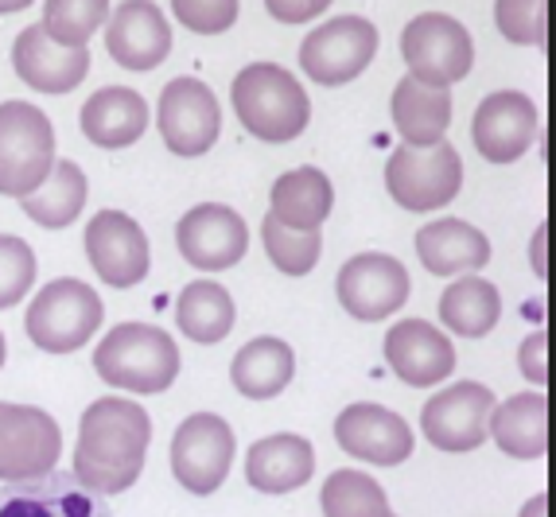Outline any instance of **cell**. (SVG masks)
Returning <instances> with one entry per match:
<instances>
[{
    "mask_svg": "<svg viewBox=\"0 0 556 517\" xmlns=\"http://www.w3.org/2000/svg\"><path fill=\"white\" fill-rule=\"evenodd\" d=\"M152 420L149 413L129 398H102L93 401L78 420V443H75V479L90 494L110 499L125 494L144 471L149 455Z\"/></svg>",
    "mask_w": 556,
    "mask_h": 517,
    "instance_id": "1",
    "label": "cell"
},
{
    "mask_svg": "<svg viewBox=\"0 0 556 517\" xmlns=\"http://www.w3.org/2000/svg\"><path fill=\"white\" fill-rule=\"evenodd\" d=\"M230 102L245 133L261 144H288L307 129L312 98L300 78L280 63H250L233 78Z\"/></svg>",
    "mask_w": 556,
    "mask_h": 517,
    "instance_id": "2",
    "label": "cell"
},
{
    "mask_svg": "<svg viewBox=\"0 0 556 517\" xmlns=\"http://www.w3.org/2000/svg\"><path fill=\"white\" fill-rule=\"evenodd\" d=\"M93 369L125 393H164L179 374V346L152 324H121L98 342Z\"/></svg>",
    "mask_w": 556,
    "mask_h": 517,
    "instance_id": "3",
    "label": "cell"
},
{
    "mask_svg": "<svg viewBox=\"0 0 556 517\" xmlns=\"http://www.w3.org/2000/svg\"><path fill=\"white\" fill-rule=\"evenodd\" d=\"M105 304L102 295L93 292L86 280L59 277L51 285L39 288V295L28 307V339L47 354H71L93 339V331L102 327Z\"/></svg>",
    "mask_w": 556,
    "mask_h": 517,
    "instance_id": "4",
    "label": "cell"
},
{
    "mask_svg": "<svg viewBox=\"0 0 556 517\" xmlns=\"http://www.w3.org/2000/svg\"><path fill=\"white\" fill-rule=\"evenodd\" d=\"M55 167V129L31 102L0 105V194L28 199Z\"/></svg>",
    "mask_w": 556,
    "mask_h": 517,
    "instance_id": "5",
    "label": "cell"
},
{
    "mask_svg": "<svg viewBox=\"0 0 556 517\" xmlns=\"http://www.w3.org/2000/svg\"><path fill=\"white\" fill-rule=\"evenodd\" d=\"M401 55H405L408 78H417L425 86H440V90H452L455 83H464L467 74H471L475 39L447 12H420L401 31Z\"/></svg>",
    "mask_w": 556,
    "mask_h": 517,
    "instance_id": "6",
    "label": "cell"
},
{
    "mask_svg": "<svg viewBox=\"0 0 556 517\" xmlns=\"http://www.w3.org/2000/svg\"><path fill=\"white\" fill-rule=\"evenodd\" d=\"M464 187V160L447 140L432 148H393L386 160V191L405 211H440Z\"/></svg>",
    "mask_w": 556,
    "mask_h": 517,
    "instance_id": "7",
    "label": "cell"
},
{
    "mask_svg": "<svg viewBox=\"0 0 556 517\" xmlns=\"http://www.w3.org/2000/svg\"><path fill=\"white\" fill-rule=\"evenodd\" d=\"M378 28L366 16H334L324 20L300 47V66L319 86L354 83L378 55Z\"/></svg>",
    "mask_w": 556,
    "mask_h": 517,
    "instance_id": "8",
    "label": "cell"
},
{
    "mask_svg": "<svg viewBox=\"0 0 556 517\" xmlns=\"http://www.w3.org/2000/svg\"><path fill=\"white\" fill-rule=\"evenodd\" d=\"M63 432L55 416L36 405L0 401V482H24L55 471Z\"/></svg>",
    "mask_w": 556,
    "mask_h": 517,
    "instance_id": "9",
    "label": "cell"
},
{
    "mask_svg": "<svg viewBox=\"0 0 556 517\" xmlns=\"http://www.w3.org/2000/svg\"><path fill=\"white\" fill-rule=\"evenodd\" d=\"M156 125L164 144L176 156H203L218 144L223 133V105L214 98V90L199 78H172L160 90V110Z\"/></svg>",
    "mask_w": 556,
    "mask_h": 517,
    "instance_id": "10",
    "label": "cell"
},
{
    "mask_svg": "<svg viewBox=\"0 0 556 517\" xmlns=\"http://www.w3.org/2000/svg\"><path fill=\"white\" fill-rule=\"evenodd\" d=\"M233 447H238V440H233V428L223 416H187L176 440H172V475L191 494H214L230 475Z\"/></svg>",
    "mask_w": 556,
    "mask_h": 517,
    "instance_id": "11",
    "label": "cell"
},
{
    "mask_svg": "<svg viewBox=\"0 0 556 517\" xmlns=\"http://www.w3.org/2000/svg\"><path fill=\"white\" fill-rule=\"evenodd\" d=\"M334 292H339V304L354 319L378 324V319L393 315L397 307H405L413 280H408V268L397 257H390V253H358V257H351L339 268Z\"/></svg>",
    "mask_w": 556,
    "mask_h": 517,
    "instance_id": "12",
    "label": "cell"
},
{
    "mask_svg": "<svg viewBox=\"0 0 556 517\" xmlns=\"http://www.w3.org/2000/svg\"><path fill=\"white\" fill-rule=\"evenodd\" d=\"M494 393L479 381H459L447 386L444 393L428 398L425 413H420V428H425L428 443L440 452L464 455L475 452L486 440V425L494 413Z\"/></svg>",
    "mask_w": 556,
    "mask_h": 517,
    "instance_id": "13",
    "label": "cell"
},
{
    "mask_svg": "<svg viewBox=\"0 0 556 517\" xmlns=\"http://www.w3.org/2000/svg\"><path fill=\"white\" fill-rule=\"evenodd\" d=\"M541 129V113L533 98L521 90H494L479 102L471 117V140L482 160L514 164L533 148Z\"/></svg>",
    "mask_w": 556,
    "mask_h": 517,
    "instance_id": "14",
    "label": "cell"
},
{
    "mask_svg": "<svg viewBox=\"0 0 556 517\" xmlns=\"http://www.w3.org/2000/svg\"><path fill=\"white\" fill-rule=\"evenodd\" d=\"M176 241L191 268L223 273V268H233L245 257V250H250V226H245V218L233 206L203 203V206H191L179 218Z\"/></svg>",
    "mask_w": 556,
    "mask_h": 517,
    "instance_id": "15",
    "label": "cell"
},
{
    "mask_svg": "<svg viewBox=\"0 0 556 517\" xmlns=\"http://www.w3.org/2000/svg\"><path fill=\"white\" fill-rule=\"evenodd\" d=\"M86 257L110 288H132L149 277V238L125 211H98L86 226Z\"/></svg>",
    "mask_w": 556,
    "mask_h": 517,
    "instance_id": "16",
    "label": "cell"
},
{
    "mask_svg": "<svg viewBox=\"0 0 556 517\" xmlns=\"http://www.w3.org/2000/svg\"><path fill=\"white\" fill-rule=\"evenodd\" d=\"M0 517H113V509L71 471H47L39 479L4 482Z\"/></svg>",
    "mask_w": 556,
    "mask_h": 517,
    "instance_id": "17",
    "label": "cell"
},
{
    "mask_svg": "<svg viewBox=\"0 0 556 517\" xmlns=\"http://www.w3.org/2000/svg\"><path fill=\"white\" fill-rule=\"evenodd\" d=\"M334 440L346 455L378 467H397L413 455V428L393 408H381L374 401L343 408L334 420Z\"/></svg>",
    "mask_w": 556,
    "mask_h": 517,
    "instance_id": "18",
    "label": "cell"
},
{
    "mask_svg": "<svg viewBox=\"0 0 556 517\" xmlns=\"http://www.w3.org/2000/svg\"><path fill=\"white\" fill-rule=\"evenodd\" d=\"M105 47L125 71H156L172 51V24L156 0H125L105 20Z\"/></svg>",
    "mask_w": 556,
    "mask_h": 517,
    "instance_id": "19",
    "label": "cell"
},
{
    "mask_svg": "<svg viewBox=\"0 0 556 517\" xmlns=\"http://www.w3.org/2000/svg\"><path fill=\"white\" fill-rule=\"evenodd\" d=\"M386 362L405 386L432 389L455 369V346L428 319H401L386 331Z\"/></svg>",
    "mask_w": 556,
    "mask_h": 517,
    "instance_id": "20",
    "label": "cell"
},
{
    "mask_svg": "<svg viewBox=\"0 0 556 517\" xmlns=\"http://www.w3.org/2000/svg\"><path fill=\"white\" fill-rule=\"evenodd\" d=\"M12 66H16L20 83L31 86V90L71 93L90 74V51L55 43L39 24H31L12 43Z\"/></svg>",
    "mask_w": 556,
    "mask_h": 517,
    "instance_id": "21",
    "label": "cell"
},
{
    "mask_svg": "<svg viewBox=\"0 0 556 517\" xmlns=\"http://www.w3.org/2000/svg\"><path fill=\"white\" fill-rule=\"evenodd\" d=\"M316 475V447L296 432L265 436L245 455V479L261 494H292Z\"/></svg>",
    "mask_w": 556,
    "mask_h": 517,
    "instance_id": "22",
    "label": "cell"
},
{
    "mask_svg": "<svg viewBox=\"0 0 556 517\" xmlns=\"http://www.w3.org/2000/svg\"><path fill=\"white\" fill-rule=\"evenodd\" d=\"M417 257L432 277H467L491 261V241L464 218L428 222L417 234Z\"/></svg>",
    "mask_w": 556,
    "mask_h": 517,
    "instance_id": "23",
    "label": "cell"
},
{
    "mask_svg": "<svg viewBox=\"0 0 556 517\" xmlns=\"http://www.w3.org/2000/svg\"><path fill=\"white\" fill-rule=\"evenodd\" d=\"M83 133L98 148H129L149 129V102L129 86H102L78 113Z\"/></svg>",
    "mask_w": 556,
    "mask_h": 517,
    "instance_id": "24",
    "label": "cell"
},
{
    "mask_svg": "<svg viewBox=\"0 0 556 517\" xmlns=\"http://www.w3.org/2000/svg\"><path fill=\"white\" fill-rule=\"evenodd\" d=\"M390 113L408 148H432L444 140L447 125H452V90L425 86L417 78H401L393 90Z\"/></svg>",
    "mask_w": 556,
    "mask_h": 517,
    "instance_id": "25",
    "label": "cell"
},
{
    "mask_svg": "<svg viewBox=\"0 0 556 517\" xmlns=\"http://www.w3.org/2000/svg\"><path fill=\"white\" fill-rule=\"evenodd\" d=\"M486 436H494L502 452L514 459H545L548 452V398L545 393H518L494 405Z\"/></svg>",
    "mask_w": 556,
    "mask_h": 517,
    "instance_id": "26",
    "label": "cell"
},
{
    "mask_svg": "<svg viewBox=\"0 0 556 517\" xmlns=\"http://www.w3.org/2000/svg\"><path fill=\"white\" fill-rule=\"evenodd\" d=\"M296 374V354L285 339L277 335H261V339H250L233 354L230 366V381L238 393L253 401H269L277 393H285L288 381Z\"/></svg>",
    "mask_w": 556,
    "mask_h": 517,
    "instance_id": "27",
    "label": "cell"
},
{
    "mask_svg": "<svg viewBox=\"0 0 556 517\" xmlns=\"http://www.w3.org/2000/svg\"><path fill=\"white\" fill-rule=\"evenodd\" d=\"M273 218L292 230H319L334 206V187L319 167H296L273 184Z\"/></svg>",
    "mask_w": 556,
    "mask_h": 517,
    "instance_id": "28",
    "label": "cell"
},
{
    "mask_svg": "<svg viewBox=\"0 0 556 517\" xmlns=\"http://www.w3.org/2000/svg\"><path fill=\"white\" fill-rule=\"evenodd\" d=\"M440 319L447 331L464 335V339H482L491 335L502 319V295L491 280H482L479 273L459 277L444 295H440Z\"/></svg>",
    "mask_w": 556,
    "mask_h": 517,
    "instance_id": "29",
    "label": "cell"
},
{
    "mask_svg": "<svg viewBox=\"0 0 556 517\" xmlns=\"http://www.w3.org/2000/svg\"><path fill=\"white\" fill-rule=\"evenodd\" d=\"M176 324L191 342L214 346V342H223L233 327V295L226 292L218 280H191V285L179 292Z\"/></svg>",
    "mask_w": 556,
    "mask_h": 517,
    "instance_id": "30",
    "label": "cell"
},
{
    "mask_svg": "<svg viewBox=\"0 0 556 517\" xmlns=\"http://www.w3.org/2000/svg\"><path fill=\"white\" fill-rule=\"evenodd\" d=\"M24 214L31 222H39L43 230H63L83 214L86 206V176L75 160H55L51 176L39 191H31L28 199H20Z\"/></svg>",
    "mask_w": 556,
    "mask_h": 517,
    "instance_id": "31",
    "label": "cell"
},
{
    "mask_svg": "<svg viewBox=\"0 0 556 517\" xmlns=\"http://www.w3.org/2000/svg\"><path fill=\"white\" fill-rule=\"evenodd\" d=\"M319 506H324V517H393L386 490L362 471L327 475Z\"/></svg>",
    "mask_w": 556,
    "mask_h": 517,
    "instance_id": "32",
    "label": "cell"
},
{
    "mask_svg": "<svg viewBox=\"0 0 556 517\" xmlns=\"http://www.w3.org/2000/svg\"><path fill=\"white\" fill-rule=\"evenodd\" d=\"M110 20V0H43L39 28L63 47H86Z\"/></svg>",
    "mask_w": 556,
    "mask_h": 517,
    "instance_id": "33",
    "label": "cell"
},
{
    "mask_svg": "<svg viewBox=\"0 0 556 517\" xmlns=\"http://www.w3.org/2000/svg\"><path fill=\"white\" fill-rule=\"evenodd\" d=\"M261 241H265V253H269L273 265L288 277H307L319 265V253H324L319 230H292L273 214H265V222H261Z\"/></svg>",
    "mask_w": 556,
    "mask_h": 517,
    "instance_id": "34",
    "label": "cell"
},
{
    "mask_svg": "<svg viewBox=\"0 0 556 517\" xmlns=\"http://www.w3.org/2000/svg\"><path fill=\"white\" fill-rule=\"evenodd\" d=\"M494 24L510 43L541 47L548 39V0H494Z\"/></svg>",
    "mask_w": 556,
    "mask_h": 517,
    "instance_id": "35",
    "label": "cell"
},
{
    "mask_svg": "<svg viewBox=\"0 0 556 517\" xmlns=\"http://www.w3.org/2000/svg\"><path fill=\"white\" fill-rule=\"evenodd\" d=\"M36 285V253L16 234H0V312L20 304Z\"/></svg>",
    "mask_w": 556,
    "mask_h": 517,
    "instance_id": "36",
    "label": "cell"
},
{
    "mask_svg": "<svg viewBox=\"0 0 556 517\" xmlns=\"http://www.w3.org/2000/svg\"><path fill=\"white\" fill-rule=\"evenodd\" d=\"M238 0H172V16L195 36H223L238 20Z\"/></svg>",
    "mask_w": 556,
    "mask_h": 517,
    "instance_id": "37",
    "label": "cell"
},
{
    "mask_svg": "<svg viewBox=\"0 0 556 517\" xmlns=\"http://www.w3.org/2000/svg\"><path fill=\"white\" fill-rule=\"evenodd\" d=\"M521 374L529 378V386L545 389L548 386V331H529L518 351Z\"/></svg>",
    "mask_w": 556,
    "mask_h": 517,
    "instance_id": "38",
    "label": "cell"
},
{
    "mask_svg": "<svg viewBox=\"0 0 556 517\" xmlns=\"http://www.w3.org/2000/svg\"><path fill=\"white\" fill-rule=\"evenodd\" d=\"M327 4H331V0H265L269 16L280 20V24H307V20H316Z\"/></svg>",
    "mask_w": 556,
    "mask_h": 517,
    "instance_id": "39",
    "label": "cell"
},
{
    "mask_svg": "<svg viewBox=\"0 0 556 517\" xmlns=\"http://www.w3.org/2000/svg\"><path fill=\"white\" fill-rule=\"evenodd\" d=\"M529 261H533L538 277H548V222H541L533 241H529Z\"/></svg>",
    "mask_w": 556,
    "mask_h": 517,
    "instance_id": "40",
    "label": "cell"
},
{
    "mask_svg": "<svg viewBox=\"0 0 556 517\" xmlns=\"http://www.w3.org/2000/svg\"><path fill=\"white\" fill-rule=\"evenodd\" d=\"M521 517H548V494L541 490V494H533V499L521 506Z\"/></svg>",
    "mask_w": 556,
    "mask_h": 517,
    "instance_id": "41",
    "label": "cell"
},
{
    "mask_svg": "<svg viewBox=\"0 0 556 517\" xmlns=\"http://www.w3.org/2000/svg\"><path fill=\"white\" fill-rule=\"evenodd\" d=\"M36 0H0V16H12V12H24L31 9Z\"/></svg>",
    "mask_w": 556,
    "mask_h": 517,
    "instance_id": "42",
    "label": "cell"
},
{
    "mask_svg": "<svg viewBox=\"0 0 556 517\" xmlns=\"http://www.w3.org/2000/svg\"><path fill=\"white\" fill-rule=\"evenodd\" d=\"M4 358H9V346H4V335H0V366H4Z\"/></svg>",
    "mask_w": 556,
    "mask_h": 517,
    "instance_id": "43",
    "label": "cell"
}]
</instances>
